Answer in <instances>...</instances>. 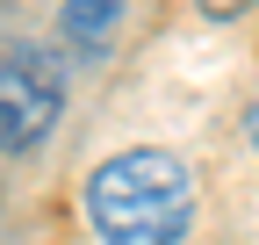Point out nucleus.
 Instances as JSON below:
<instances>
[{
    "label": "nucleus",
    "mask_w": 259,
    "mask_h": 245,
    "mask_svg": "<svg viewBox=\"0 0 259 245\" xmlns=\"http://www.w3.org/2000/svg\"><path fill=\"white\" fill-rule=\"evenodd\" d=\"M87 224L101 245H180L194 224V180L173 151L130 144L87 173Z\"/></svg>",
    "instance_id": "f257e3e1"
},
{
    "label": "nucleus",
    "mask_w": 259,
    "mask_h": 245,
    "mask_svg": "<svg viewBox=\"0 0 259 245\" xmlns=\"http://www.w3.org/2000/svg\"><path fill=\"white\" fill-rule=\"evenodd\" d=\"M65 115V65L44 44H0V159L36 151Z\"/></svg>",
    "instance_id": "f03ea898"
},
{
    "label": "nucleus",
    "mask_w": 259,
    "mask_h": 245,
    "mask_svg": "<svg viewBox=\"0 0 259 245\" xmlns=\"http://www.w3.org/2000/svg\"><path fill=\"white\" fill-rule=\"evenodd\" d=\"M115 22H122V0H65V44H72L87 65L108 51Z\"/></svg>",
    "instance_id": "7ed1b4c3"
},
{
    "label": "nucleus",
    "mask_w": 259,
    "mask_h": 245,
    "mask_svg": "<svg viewBox=\"0 0 259 245\" xmlns=\"http://www.w3.org/2000/svg\"><path fill=\"white\" fill-rule=\"evenodd\" d=\"M202 15H216V22H231V15H245V8H259V0H194Z\"/></svg>",
    "instance_id": "20e7f679"
},
{
    "label": "nucleus",
    "mask_w": 259,
    "mask_h": 245,
    "mask_svg": "<svg viewBox=\"0 0 259 245\" xmlns=\"http://www.w3.org/2000/svg\"><path fill=\"white\" fill-rule=\"evenodd\" d=\"M245 137H252V151H259V101H252V115H245Z\"/></svg>",
    "instance_id": "39448f33"
},
{
    "label": "nucleus",
    "mask_w": 259,
    "mask_h": 245,
    "mask_svg": "<svg viewBox=\"0 0 259 245\" xmlns=\"http://www.w3.org/2000/svg\"><path fill=\"white\" fill-rule=\"evenodd\" d=\"M15 8H29V0H0V22H8V15H15Z\"/></svg>",
    "instance_id": "423d86ee"
}]
</instances>
